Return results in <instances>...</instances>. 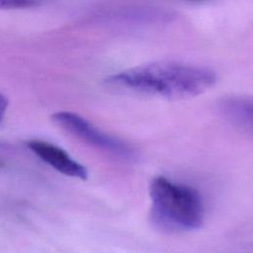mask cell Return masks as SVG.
I'll return each mask as SVG.
<instances>
[{"instance_id": "cell-1", "label": "cell", "mask_w": 253, "mask_h": 253, "mask_svg": "<svg viewBox=\"0 0 253 253\" xmlns=\"http://www.w3.org/2000/svg\"><path fill=\"white\" fill-rule=\"evenodd\" d=\"M215 72L208 67L178 61H156L135 66L106 78V83L168 99L200 95L216 83Z\"/></svg>"}, {"instance_id": "cell-2", "label": "cell", "mask_w": 253, "mask_h": 253, "mask_svg": "<svg viewBox=\"0 0 253 253\" xmlns=\"http://www.w3.org/2000/svg\"><path fill=\"white\" fill-rule=\"evenodd\" d=\"M149 196L150 220L159 230L186 232L203 225L204 202L195 188L157 176L150 183Z\"/></svg>"}, {"instance_id": "cell-3", "label": "cell", "mask_w": 253, "mask_h": 253, "mask_svg": "<svg viewBox=\"0 0 253 253\" xmlns=\"http://www.w3.org/2000/svg\"><path fill=\"white\" fill-rule=\"evenodd\" d=\"M51 120L69 134L110 156L124 161L137 158V152L130 144L103 131L78 114L57 112L51 116Z\"/></svg>"}, {"instance_id": "cell-4", "label": "cell", "mask_w": 253, "mask_h": 253, "mask_svg": "<svg viewBox=\"0 0 253 253\" xmlns=\"http://www.w3.org/2000/svg\"><path fill=\"white\" fill-rule=\"evenodd\" d=\"M27 145L38 157L59 173L80 180L87 179L88 171L84 165L74 160L64 149L57 145L39 139L30 140Z\"/></svg>"}, {"instance_id": "cell-5", "label": "cell", "mask_w": 253, "mask_h": 253, "mask_svg": "<svg viewBox=\"0 0 253 253\" xmlns=\"http://www.w3.org/2000/svg\"><path fill=\"white\" fill-rule=\"evenodd\" d=\"M221 115L234 126L252 132V101L249 97L228 96L218 103Z\"/></svg>"}, {"instance_id": "cell-6", "label": "cell", "mask_w": 253, "mask_h": 253, "mask_svg": "<svg viewBox=\"0 0 253 253\" xmlns=\"http://www.w3.org/2000/svg\"><path fill=\"white\" fill-rule=\"evenodd\" d=\"M39 3L28 0H0V10L3 9H18V8H29L37 6Z\"/></svg>"}, {"instance_id": "cell-7", "label": "cell", "mask_w": 253, "mask_h": 253, "mask_svg": "<svg viewBox=\"0 0 253 253\" xmlns=\"http://www.w3.org/2000/svg\"><path fill=\"white\" fill-rule=\"evenodd\" d=\"M7 107H8V100L3 94L0 93V123L2 122V120L4 118Z\"/></svg>"}]
</instances>
